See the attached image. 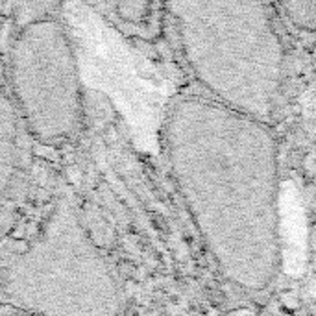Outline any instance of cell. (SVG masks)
Masks as SVG:
<instances>
[{"label":"cell","instance_id":"obj_1","mask_svg":"<svg viewBox=\"0 0 316 316\" xmlns=\"http://www.w3.org/2000/svg\"><path fill=\"white\" fill-rule=\"evenodd\" d=\"M161 150L218 276L252 300L270 294L283 266L272 126L185 93L166 106Z\"/></svg>","mask_w":316,"mask_h":316},{"label":"cell","instance_id":"obj_2","mask_svg":"<svg viewBox=\"0 0 316 316\" xmlns=\"http://www.w3.org/2000/svg\"><path fill=\"white\" fill-rule=\"evenodd\" d=\"M187 74L215 104L272 126L285 100L289 52L274 4H163Z\"/></svg>","mask_w":316,"mask_h":316},{"label":"cell","instance_id":"obj_3","mask_svg":"<svg viewBox=\"0 0 316 316\" xmlns=\"http://www.w3.org/2000/svg\"><path fill=\"white\" fill-rule=\"evenodd\" d=\"M0 307L24 316H124V285L69 196H56L22 233L0 242Z\"/></svg>","mask_w":316,"mask_h":316},{"label":"cell","instance_id":"obj_4","mask_svg":"<svg viewBox=\"0 0 316 316\" xmlns=\"http://www.w3.org/2000/svg\"><path fill=\"white\" fill-rule=\"evenodd\" d=\"M59 4H11L0 69L35 146L65 148L85 122L82 70Z\"/></svg>","mask_w":316,"mask_h":316},{"label":"cell","instance_id":"obj_5","mask_svg":"<svg viewBox=\"0 0 316 316\" xmlns=\"http://www.w3.org/2000/svg\"><path fill=\"white\" fill-rule=\"evenodd\" d=\"M35 185V143L7 93L0 69V242L22 220Z\"/></svg>","mask_w":316,"mask_h":316},{"label":"cell","instance_id":"obj_6","mask_svg":"<svg viewBox=\"0 0 316 316\" xmlns=\"http://www.w3.org/2000/svg\"><path fill=\"white\" fill-rule=\"evenodd\" d=\"M95 9L102 11L115 26L124 32H133L137 35H146L156 26L154 20L163 17V4L152 2H102L95 4Z\"/></svg>","mask_w":316,"mask_h":316},{"label":"cell","instance_id":"obj_7","mask_svg":"<svg viewBox=\"0 0 316 316\" xmlns=\"http://www.w3.org/2000/svg\"><path fill=\"white\" fill-rule=\"evenodd\" d=\"M283 28H291L298 33L313 35L316 26V0H296L274 4Z\"/></svg>","mask_w":316,"mask_h":316},{"label":"cell","instance_id":"obj_8","mask_svg":"<svg viewBox=\"0 0 316 316\" xmlns=\"http://www.w3.org/2000/svg\"><path fill=\"white\" fill-rule=\"evenodd\" d=\"M9 13H11V4H0V43L4 41L9 26Z\"/></svg>","mask_w":316,"mask_h":316},{"label":"cell","instance_id":"obj_9","mask_svg":"<svg viewBox=\"0 0 316 316\" xmlns=\"http://www.w3.org/2000/svg\"><path fill=\"white\" fill-rule=\"evenodd\" d=\"M0 316H24V315H19V313H13V311H6L0 307Z\"/></svg>","mask_w":316,"mask_h":316}]
</instances>
